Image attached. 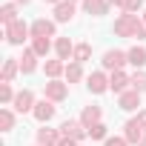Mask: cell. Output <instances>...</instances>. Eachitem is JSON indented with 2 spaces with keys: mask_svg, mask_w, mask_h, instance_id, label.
<instances>
[{
  "mask_svg": "<svg viewBox=\"0 0 146 146\" xmlns=\"http://www.w3.org/2000/svg\"><path fill=\"white\" fill-rule=\"evenodd\" d=\"M17 69H20V63H17L15 57H9L6 66H3V83H12V78L17 75Z\"/></svg>",
  "mask_w": 146,
  "mask_h": 146,
  "instance_id": "ffe728a7",
  "label": "cell"
},
{
  "mask_svg": "<svg viewBox=\"0 0 146 146\" xmlns=\"http://www.w3.org/2000/svg\"><path fill=\"white\" fill-rule=\"evenodd\" d=\"M15 3H29V0H15Z\"/></svg>",
  "mask_w": 146,
  "mask_h": 146,
  "instance_id": "d590c367",
  "label": "cell"
},
{
  "mask_svg": "<svg viewBox=\"0 0 146 146\" xmlns=\"http://www.w3.org/2000/svg\"><path fill=\"white\" fill-rule=\"evenodd\" d=\"M60 72H66L63 60H49V63H46V75H49V78H57Z\"/></svg>",
  "mask_w": 146,
  "mask_h": 146,
  "instance_id": "d4e9b609",
  "label": "cell"
},
{
  "mask_svg": "<svg viewBox=\"0 0 146 146\" xmlns=\"http://www.w3.org/2000/svg\"><path fill=\"white\" fill-rule=\"evenodd\" d=\"M143 23H146V15H143Z\"/></svg>",
  "mask_w": 146,
  "mask_h": 146,
  "instance_id": "74e56055",
  "label": "cell"
},
{
  "mask_svg": "<svg viewBox=\"0 0 146 146\" xmlns=\"http://www.w3.org/2000/svg\"><path fill=\"white\" fill-rule=\"evenodd\" d=\"M0 100L3 103H15V92H12L9 83H0Z\"/></svg>",
  "mask_w": 146,
  "mask_h": 146,
  "instance_id": "83f0119b",
  "label": "cell"
},
{
  "mask_svg": "<svg viewBox=\"0 0 146 146\" xmlns=\"http://www.w3.org/2000/svg\"><path fill=\"white\" fill-rule=\"evenodd\" d=\"M109 3H112V6H120V9H123V6H126V0H109Z\"/></svg>",
  "mask_w": 146,
  "mask_h": 146,
  "instance_id": "d6a6232c",
  "label": "cell"
},
{
  "mask_svg": "<svg viewBox=\"0 0 146 146\" xmlns=\"http://www.w3.org/2000/svg\"><path fill=\"white\" fill-rule=\"evenodd\" d=\"M0 20H3V23H6V26H12V23H15V20H17V9H15V6H12V3H6V6H3V9H0Z\"/></svg>",
  "mask_w": 146,
  "mask_h": 146,
  "instance_id": "44dd1931",
  "label": "cell"
},
{
  "mask_svg": "<svg viewBox=\"0 0 146 146\" xmlns=\"http://www.w3.org/2000/svg\"><path fill=\"white\" fill-rule=\"evenodd\" d=\"M72 17H75V3L72 0H63L60 6H54V20L57 23H69Z\"/></svg>",
  "mask_w": 146,
  "mask_h": 146,
  "instance_id": "52a82bcc",
  "label": "cell"
},
{
  "mask_svg": "<svg viewBox=\"0 0 146 146\" xmlns=\"http://www.w3.org/2000/svg\"><path fill=\"white\" fill-rule=\"evenodd\" d=\"M32 49H35V54H49L52 43H49V37H35L32 40Z\"/></svg>",
  "mask_w": 146,
  "mask_h": 146,
  "instance_id": "7402d4cb",
  "label": "cell"
},
{
  "mask_svg": "<svg viewBox=\"0 0 146 146\" xmlns=\"http://www.w3.org/2000/svg\"><path fill=\"white\" fill-rule=\"evenodd\" d=\"M137 120H140V123L146 126V112H140V115H137Z\"/></svg>",
  "mask_w": 146,
  "mask_h": 146,
  "instance_id": "836d02e7",
  "label": "cell"
},
{
  "mask_svg": "<svg viewBox=\"0 0 146 146\" xmlns=\"http://www.w3.org/2000/svg\"><path fill=\"white\" fill-rule=\"evenodd\" d=\"M126 143H129L126 137H109L106 140V146H126Z\"/></svg>",
  "mask_w": 146,
  "mask_h": 146,
  "instance_id": "4dcf8cb0",
  "label": "cell"
},
{
  "mask_svg": "<svg viewBox=\"0 0 146 146\" xmlns=\"http://www.w3.org/2000/svg\"><path fill=\"white\" fill-rule=\"evenodd\" d=\"M72 3H75V0H72Z\"/></svg>",
  "mask_w": 146,
  "mask_h": 146,
  "instance_id": "f35d334b",
  "label": "cell"
},
{
  "mask_svg": "<svg viewBox=\"0 0 146 146\" xmlns=\"http://www.w3.org/2000/svg\"><path fill=\"white\" fill-rule=\"evenodd\" d=\"M126 57H129V63H132V66H137V69H143V66H146V49H143V46L129 49V52H126Z\"/></svg>",
  "mask_w": 146,
  "mask_h": 146,
  "instance_id": "ac0fdd59",
  "label": "cell"
},
{
  "mask_svg": "<svg viewBox=\"0 0 146 146\" xmlns=\"http://www.w3.org/2000/svg\"><path fill=\"white\" fill-rule=\"evenodd\" d=\"M123 137H126L129 143H137V146H140V143L146 140V126H143V123L135 117V120H129V123H126V132H123Z\"/></svg>",
  "mask_w": 146,
  "mask_h": 146,
  "instance_id": "3957f363",
  "label": "cell"
},
{
  "mask_svg": "<svg viewBox=\"0 0 146 146\" xmlns=\"http://www.w3.org/2000/svg\"><path fill=\"white\" fill-rule=\"evenodd\" d=\"M83 6H86V12H89V15H106L109 0H83Z\"/></svg>",
  "mask_w": 146,
  "mask_h": 146,
  "instance_id": "d6986e66",
  "label": "cell"
},
{
  "mask_svg": "<svg viewBox=\"0 0 146 146\" xmlns=\"http://www.w3.org/2000/svg\"><path fill=\"white\" fill-rule=\"evenodd\" d=\"M54 49H57V57H60V60H69V57H75V46H72V40H69V37H57Z\"/></svg>",
  "mask_w": 146,
  "mask_h": 146,
  "instance_id": "2e32d148",
  "label": "cell"
},
{
  "mask_svg": "<svg viewBox=\"0 0 146 146\" xmlns=\"http://www.w3.org/2000/svg\"><path fill=\"white\" fill-rule=\"evenodd\" d=\"M26 35H29V26H26L23 20H15L12 26H6V40L15 43V46H20V43L26 40Z\"/></svg>",
  "mask_w": 146,
  "mask_h": 146,
  "instance_id": "277c9868",
  "label": "cell"
},
{
  "mask_svg": "<svg viewBox=\"0 0 146 146\" xmlns=\"http://www.w3.org/2000/svg\"><path fill=\"white\" fill-rule=\"evenodd\" d=\"M66 78H69V83H78V80L83 78V69H80V63H72V66H66Z\"/></svg>",
  "mask_w": 146,
  "mask_h": 146,
  "instance_id": "603a6c76",
  "label": "cell"
},
{
  "mask_svg": "<svg viewBox=\"0 0 146 146\" xmlns=\"http://www.w3.org/2000/svg\"><path fill=\"white\" fill-rule=\"evenodd\" d=\"M57 146H78V140H72V137H63Z\"/></svg>",
  "mask_w": 146,
  "mask_h": 146,
  "instance_id": "1f68e13d",
  "label": "cell"
},
{
  "mask_svg": "<svg viewBox=\"0 0 146 146\" xmlns=\"http://www.w3.org/2000/svg\"><path fill=\"white\" fill-rule=\"evenodd\" d=\"M137 9H143V0H126V6H123L126 15H135Z\"/></svg>",
  "mask_w": 146,
  "mask_h": 146,
  "instance_id": "f546056e",
  "label": "cell"
},
{
  "mask_svg": "<svg viewBox=\"0 0 146 146\" xmlns=\"http://www.w3.org/2000/svg\"><path fill=\"white\" fill-rule=\"evenodd\" d=\"M15 109H17V112H29V109H35V98H32L29 89H23V92L15 95Z\"/></svg>",
  "mask_w": 146,
  "mask_h": 146,
  "instance_id": "4fadbf2b",
  "label": "cell"
},
{
  "mask_svg": "<svg viewBox=\"0 0 146 146\" xmlns=\"http://www.w3.org/2000/svg\"><path fill=\"white\" fill-rule=\"evenodd\" d=\"M66 95H69L66 83H60V80H52V83H46V98H49V100H63Z\"/></svg>",
  "mask_w": 146,
  "mask_h": 146,
  "instance_id": "7c38bea8",
  "label": "cell"
},
{
  "mask_svg": "<svg viewBox=\"0 0 146 146\" xmlns=\"http://www.w3.org/2000/svg\"><path fill=\"white\" fill-rule=\"evenodd\" d=\"M35 66H37V54H35V49H26L23 57H20V72L23 75H32Z\"/></svg>",
  "mask_w": 146,
  "mask_h": 146,
  "instance_id": "e0dca14e",
  "label": "cell"
},
{
  "mask_svg": "<svg viewBox=\"0 0 146 146\" xmlns=\"http://www.w3.org/2000/svg\"><path fill=\"white\" fill-rule=\"evenodd\" d=\"M126 83H132V78H126L123 72H112V78H109V89H112V92L123 95V92H126Z\"/></svg>",
  "mask_w": 146,
  "mask_h": 146,
  "instance_id": "5bb4252c",
  "label": "cell"
},
{
  "mask_svg": "<svg viewBox=\"0 0 146 146\" xmlns=\"http://www.w3.org/2000/svg\"><path fill=\"white\" fill-rule=\"evenodd\" d=\"M89 137H92V140H103V137H106V126H103V123H95V126L89 129Z\"/></svg>",
  "mask_w": 146,
  "mask_h": 146,
  "instance_id": "f1b7e54d",
  "label": "cell"
},
{
  "mask_svg": "<svg viewBox=\"0 0 146 146\" xmlns=\"http://www.w3.org/2000/svg\"><path fill=\"white\" fill-rule=\"evenodd\" d=\"M115 32L120 35V37H137V40H143L146 37V23L137 17V15H120L117 20H115Z\"/></svg>",
  "mask_w": 146,
  "mask_h": 146,
  "instance_id": "6da1fadb",
  "label": "cell"
},
{
  "mask_svg": "<svg viewBox=\"0 0 146 146\" xmlns=\"http://www.w3.org/2000/svg\"><path fill=\"white\" fill-rule=\"evenodd\" d=\"M140 146H146V140H143V143H140Z\"/></svg>",
  "mask_w": 146,
  "mask_h": 146,
  "instance_id": "8d00e7d4",
  "label": "cell"
},
{
  "mask_svg": "<svg viewBox=\"0 0 146 146\" xmlns=\"http://www.w3.org/2000/svg\"><path fill=\"white\" fill-rule=\"evenodd\" d=\"M89 54H92V46H89V43H80V46H75V63H83V60H89Z\"/></svg>",
  "mask_w": 146,
  "mask_h": 146,
  "instance_id": "cb8c5ba5",
  "label": "cell"
},
{
  "mask_svg": "<svg viewBox=\"0 0 146 146\" xmlns=\"http://www.w3.org/2000/svg\"><path fill=\"white\" fill-rule=\"evenodd\" d=\"M80 123H83L86 129H92L95 123H100V106H86L83 115H80Z\"/></svg>",
  "mask_w": 146,
  "mask_h": 146,
  "instance_id": "9a60e30c",
  "label": "cell"
},
{
  "mask_svg": "<svg viewBox=\"0 0 146 146\" xmlns=\"http://www.w3.org/2000/svg\"><path fill=\"white\" fill-rule=\"evenodd\" d=\"M123 63H129L126 52H117V49H109V52L103 54V66H106V69H112V72H120V66H123Z\"/></svg>",
  "mask_w": 146,
  "mask_h": 146,
  "instance_id": "5b68a950",
  "label": "cell"
},
{
  "mask_svg": "<svg viewBox=\"0 0 146 146\" xmlns=\"http://www.w3.org/2000/svg\"><path fill=\"white\" fill-rule=\"evenodd\" d=\"M32 115H35L40 123H46V120H52V117H54V106H52L49 100H40V103H35Z\"/></svg>",
  "mask_w": 146,
  "mask_h": 146,
  "instance_id": "30bf717a",
  "label": "cell"
},
{
  "mask_svg": "<svg viewBox=\"0 0 146 146\" xmlns=\"http://www.w3.org/2000/svg\"><path fill=\"white\" fill-rule=\"evenodd\" d=\"M46 3H54V6H60V3H63V0H46Z\"/></svg>",
  "mask_w": 146,
  "mask_h": 146,
  "instance_id": "e575fe53",
  "label": "cell"
},
{
  "mask_svg": "<svg viewBox=\"0 0 146 146\" xmlns=\"http://www.w3.org/2000/svg\"><path fill=\"white\" fill-rule=\"evenodd\" d=\"M60 135L63 137H72V140H83L89 135V129L80 123V120H63L60 123Z\"/></svg>",
  "mask_w": 146,
  "mask_h": 146,
  "instance_id": "7a4b0ae2",
  "label": "cell"
},
{
  "mask_svg": "<svg viewBox=\"0 0 146 146\" xmlns=\"http://www.w3.org/2000/svg\"><path fill=\"white\" fill-rule=\"evenodd\" d=\"M86 86H89V92H92V95H103V92L109 89V78L103 75V72H92Z\"/></svg>",
  "mask_w": 146,
  "mask_h": 146,
  "instance_id": "8992f818",
  "label": "cell"
},
{
  "mask_svg": "<svg viewBox=\"0 0 146 146\" xmlns=\"http://www.w3.org/2000/svg\"><path fill=\"white\" fill-rule=\"evenodd\" d=\"M15 126V115L9 112V109H3V112H0V129H3V132H9Z\"/></svg>",
  "mask_w": 146,
  "mask_h": 146,
  "instance_id": "484cf974",
  "label": "cell"
},
{
  "mask_svg": "<svg viewBox=\"0 0 146 146\" xmlns=\"http://www.w3.org/2000/svg\"><path fill=\"white\" fill-rule=\"evenodd\" d=\"M132 89L135 92H146V75L143 72H135L132 75Z\"/></svg>",
  "mask_w": 146,
  "mask_h": 146,
  "instance_id": "4316f807",
  "label": "cell"
},
{
  "mask_svg": "<svg viewBox=\"0 0 146 146\" xmlns=\"http://www.w3.org/2000/svg\"><path fill=\"white\" fill-rule=\"evenodd\" d=\"M117 103H120L123 112H135V109L140 106V92H135V89H132V92H123Z\"/></svg>",
  "mask_w": 146,
  "mask_h": 146,
  "instance_id": "9c48e42d",
  "label": "cell"
},
{
  "mask_svg": "<svg viewBox=\"0 0 146 146\" xmlns=\"http://www.w3.org/2000/svg\"><path fill=\"white\" fill-rule=\"evenodd\" d=\"M60 140H63L60 132H54V129H37V143L40 146H57Z\"/></svg>",
  "mask_w": 146,
  "mask_h": 146,
  "instance_id": "8fae6325",
  "label": "cell"
},
{
  "mask_svg": "<svg viewBox=\"0 0 146 146\" xmlns=\"http://www.w3.org/2000/svg\"><path fill=\"white\" fill-rule=\"evenodd\" d=\"M32 35H35V37H52V35H54V23L46 20V17H40V20L32 23Z\"/></svg>",
  "mask_w": 146,
  "mask_h": 146,
  "instance_id": "ba28073f",
  "label": "cell"
}]
</instances>
